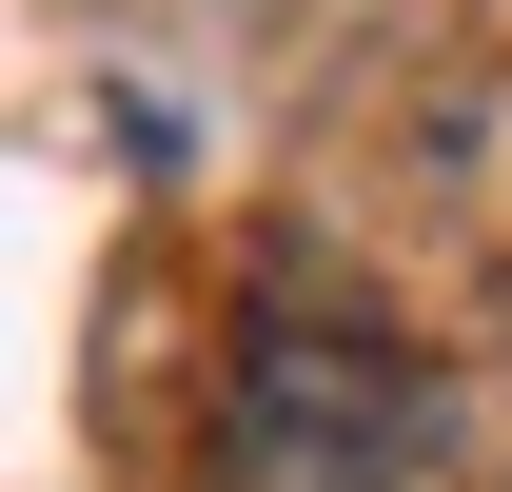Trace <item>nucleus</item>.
Masks as SVG:
<instances>
[{
  "label": "nucleus",
  "instance_id": "f257e3e1",
  "mask_svg": "<svg viewBox=\"0 0 512 492\" xmlns=\"http://www.w3.org/2000/svg\"><path fill=\"white\" fill-rule=\"evenodd\" d=\"M414 473V374L355 315H256L237 355V492H394Z\"/></svg>",
  "mask_w": 512,
  "mask_h": 492
}]
</instances>
